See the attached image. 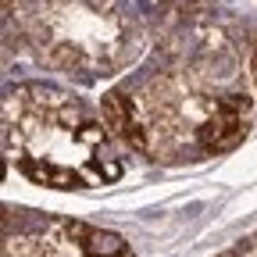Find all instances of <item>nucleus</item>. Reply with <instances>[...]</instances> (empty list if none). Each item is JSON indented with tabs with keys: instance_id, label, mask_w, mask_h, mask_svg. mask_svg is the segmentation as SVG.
<instances>
[{
	"instance_id": "nucleus-1",
	"label": "nucleus",
	"mask_w": 257,
	"mask_h": 257,
	"mask_svg": "<svg viewBox=\"0 0 257 257\" xmlns=\"http://www.w3.org/2000/svg\"><path fill=\"white\" fill-rule=\"evenodd\" d=\"M246 111H250V100L239 96V93L218 100V107L211 111V118L197 128L200 147L207 154H225V150L239 147L243 136H246Z\"/></svg>"
},
{
	"instance_id": "nucleus-2",
	"label": "nucleus",
	"mask_w": 257,
	"mask_h": 257,
	"mask_svg": "<svg viewBox=\"0 0 257 257\" xmlns=\"http://www.w3.org/2000/svg\"><path fill=\"white\" fill-rule=\"evenodd\" d=\"M100 118H104V125L111 128V133L118 136V140H125L133 150H147V133H143V125H140V118H136V107H133V100H128L125 93H107L104 100H100Z\"/></svg>"
},
{
	"instance_id": "nucleus-3",
	"label": "nucleus",
	"mask_w": 257,
	"mask_h": 257,
	"mask_svg": "<svg viewBox=\"0 0 257 257\" xmlns=\"http://www.w3.org/2000/svg\"><path fill=\"white\" fill-rule=\"evenodd\" d=\"M72 232L79 236V253L82 257H136L133 246H128L118 232L107 229H93V225H72Z\"/></svg>"
},
{
	"instance_id": "nucleus-4",
	"label": "nucleus",
	"mask_w": 257,
	"mask_h": 257,
	"mask_svg": "<svg viewBox=\"0 0 257 257\" xmlns=\"http://www.w3.org/2000/svg\"><path fill=\"white\" fill-rule=\"evenodd\" d=\"M18 168L22 175H29L32 182L40 186H50V189H86V179L72 168H61L54 161H43V157H18Z\"/></svg>"
},
{
	"instance_id": "nucleus-5",
	"label": "nucleus",
	"mask_w": 257,
	"mask_h": 257,
	"mask_svg": "<svg viewBox=\"0 0 257 257\" xmlns=\"http://www.w3.org/2000/svg\"><path fill=\"white\" fill-rule=\"evenodd\" d=\"M250 72H253V86H257V47H253V61H250Z\"/></svg>"
}]
</instances>
